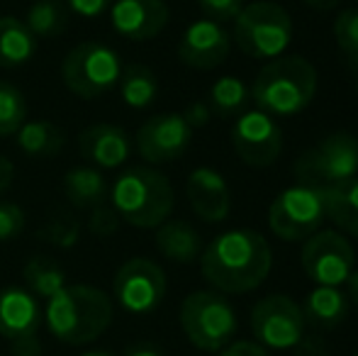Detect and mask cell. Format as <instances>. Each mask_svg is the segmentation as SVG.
<instances>
[{"instance_id":"6da1fadb","label":"cell","mask_w":358,"mask_h":356,"mask_svg":"<svg viewBox=\"0 0 358 356\" xmlns=\"http://www.w3.org/2000/svg\"><path fill=\"white\" fill-rule=\"evenodd\" d=\"M200 273L224 295L256 290L271 273L273 252L268 239L256 229H227L200 254Z\"/></svg>"},{"instance_id":"7a4b0ae2","label":"cell","mask_w":358,"mask_h":356,"mask_svg":"<svg viewBox=\"0 0 358 356\" xmlns=\"http://www.w3.org/2000/svg\"><path fill=\"white\" fill-rule=\"evenodd\" d=\"M113 300L95 285H64L44 305V325L54 339L71 347L90 344L113 325Z\"/></svg>"},{"instance_id":"3957f363","label":"cell","mask_w":358,"mask_h":356,"mask_svg":"<svg viewBox=\"0 0 358 356\" xmlns=\"http://www.w3.org/2000/svg\"><path fill=\"white\" fill-rule=\"evenodd\" d=\"M251 100L271 118H292L310 108L317 93V69L297 54L271 59L251 83Z\"/></svg>"},{"instance_id":"277c9868","label":"cell","mask_w":358,"mask_h":356,"mask_svg":"<svg viewBox=\"0 0 358 356\" xmlns=\"http://www.w3.org/2000/svg\"><path fill=\"white\" fill-rule=\"evenodd\" d=\"M108 198L117 218L139 229H156L171 218L176 205L171 180L151 166H134L120 173Z\"/></svg>"},{"instance_id":"5b68a950","label":"cell","mask_w":358,"mask_h":356,"mask_svg":"<svg viewBox=\"0 0 358 356\" xmlns=\"http://www.w3.org/2000/svg\"><path fill=\"white\" fill-rule=\"evenodd\" d=\"M234 44L246 57L271 62L285 54L292 42V17L278 3L256 0L234 17Z\"/></svg>"},{"instance_id":"8992f818","label":"cell","mask_w":358,"mask_h":356,"mask_svg":"<svg viewBox=\"0 0 358 356\" xmlns=\"http://www.w3.org/2000/svg\"><path fill=\"white\" fill-rule=\"evenodd\" d=\"M180 329L195 349L220 352L239 329L234 305L220 290H195L180 303Z\"/></svg>"},{"instance_id":"52a82bcc","label":"cell","mask_w":358,"mask_h":356,"mask_svg":"<svg viewBox=\"0 0 358 356\" xmlns=\"http://www.w3.org/2000/svg\"><path fill=\"white\" fill-rule=\"evenodd\" d=\"M292 171L300 183L315 188H329L358 178V137L351 132L327 134L297 157Z\"/></svg>"},{"instance_id":"ba28073f","label":"cell","mask_w":358,"mask_h":356,"mask_svg":"<svg viewBox=\"0 0 358 356\" xmlns=\"http://www.w3.org/2000/svg\"><path fill=\"white\" fill-rule=\"evenodd\" d=\"M122 57L103 42H83L66 54L62 64V78L78 98H98L120 83Z\"/></svg>"},{"instance_id":"9c48e42d","label":"cell","mask_w":358,"mask_h":356,"mask_svg":"<svg viewBox=\"0 0 358 356\" xmlns=\"http://www.w3.org/2000/svg\"><path fill=\"white\" fill-rule=\"evenodd\" d=\"M327 220L322 188L295 183L280 190L268 208V227L283 242H305Z\"/></svg>"},{"instance_id":"30bf717a","label":"cell","mask_w":358,"mask_h":356,"mask_svg":"<svg viewBox=\"0 0 358 356\" xmlns=\"http://www.w3.org/2000/svg\"><path fill=\"white\" fill-rule=\"evenodd\" d=\"M305 313L290 295L273 293L261 298L251 310V332L256 342L271 352H285L297 349L305 334Z\"/></svg>"},{"instance_id":"8fae6325","label":"cell","mask_w":358,"mask_h":356,"mask_svg":"<svg viewBox=\"0 0 358 356\" xmlns=\"http://www.w3.org/2000/svg\"><path fill=\"white\" fill-rule=\"evenodd\" d=\"M300 264L305 276L315 285H336L346 283L356 266V254L349 237L336 229H317L305 239L300 254Z\"/></svg>"},{"instance_id":"7c38bea8","label":"cell","mask_w":358,"mask_h":356,"mask_svg":"<svg viewBox=\"0 0 358 356\" xmlns=\"http://www.w3.org/2000/svg\"><path fill=\"white\" fill-rule=\"evenodd\" d=\"M166 273L156 262L144 257L127 259L113 278V295L124 313L149 315L166 298Z\"/></svg>"},{"instance_id":"4fadbf2b","label":"cell","mask_w":358,"mask_h":356,"mask_svg":"<svg viewBox=\"0 0 358 356\" xmlns=\"http://www.w3.org/2000/svg\"><path fill=\"white\" fill-rule=\"evenodd\" d=\"M44 310L27 288L10 285L0 290V337L13 347V356H39V325Z\"/></svg>"},{"instance_id":"5bb4252c","label":"cell","mask_w":358,"mask_h":356,"mask_svg":"<svg viewBox=\"0 0 358 356\" xmlns=\"http://www.w3.org/2000/svg\"><path fill=\"white\" fill-rule=\"evenodd\" d=\"M231 147L246 166L268 169L283 152V129L264 110H244L231 127Z\"/></svg>"},{"instance_id":"9a60e30c","label":"cell","mask_w":358,"mask_h":356,"mask_svg":"<svg viewBox=\"0 0 358 356\" xmlns=\"http://www.w3.org/2000/svg\"><path fill=\"white\" fill-rule=\"evenodd\" d=\"M137 152L149 164H169L180 159L193 142V127L180 113H161L149 118L137 132Z\"/></svg>"},{"instance_id":"2e32d148","label":"cell","mask_w":358,"mask_h":356,"mask_svg":"<svg viewBox=\"0 0 358 356\" xmlns=\"http://www.w3.org/2000/svg\"><path fill=\"white\" fill-rule=\"evenodd\" d=\"M231 52V37L215 20H195L188 24L178 42V59L188 69L198 71H213Z\"/></svg>"},{"instance_id":"e0dca14e","label":"cell","mask_w":358,"mask_h":356,"mask_svg":"<svg viewBox=\"0 0 358 356\" xmlns=\"http://www.w3.org/2000/svg\"><path fill=\"white\" fill-rule=\"evenodd\" d=\"M171 10L166 0H113L110 24L122 39L146 42L166 29Z\"/></svg>"},{"instance_id":"ac0fdd59","label":"cell","mask_w":358,"mask_h":356,"mask_svg":"<svg viewBox=\"0 0 358 356\" xmlns=\"http://www.w3.org/2000/svg\"><path fill=\"white\" fill-rule=\"evenodd\" d=\"M185 195L188 203L193 208V213L198 215L203 222H222L227 220L231 210V193L227 185L224 176L217 169L210 166H198L190 171L188 183H185Z\"/></svg>"},{"instance_id":"d6986e66","label":"cell","mask_w":358,"mask_h":356,"mask_svg":"<svg viewBox=\"0 0 358 356\" xmlns=\"http://www.w3.org/2000/svg\"><path fill=\"white\" fill-rule=\"evenodd\" d=\"M78 152L95 169H117L132 154V139L122 127L110 122L90 124L80 132Z\"/></svg>"},{"instance_id":"ffe728a7","label":"cell","mask_w":358,"mask_h":356,"mask_svg":"<svg viewBox=\"0 0 358 356\" xmlns=\"http://www.w3.org/2000/svg\"><path fill=\"white\" fill-rule=\"evenodd\" d=\"M154 244L164 259L173 264H195L203 254V239L198 229L185 220H166L156 227Z\"/></svg>"},{"instance_id":"44dd1931","label":"cell","mask_w":358,"mask_h":356,"mask_svg":"<svg viewBox=\"0 0 358 356\" xmlns=\"http://www.w3.org/2000/svg\"><path fill=\"white\" fill-rule=\"evenodd\" d=\"M37 54V37L27 29L24 20L0 15V69H17L32 62Z\"/></svg>"},{"instance_id":"7402d4cb","label":"cell","mask_w":358,"mask_h":356,"mask_svg":"<svg viewBox=\"0 0 358 356\" xmlns=\"http://www.w3.org/2000/svg\"><path fill=\"white\" fill-rule=\"evenodd\" d=\"M302 313L307 322L331 329L349 318V298L336 285H317L307 293Z\"/></svg>"},{"instance_id":"603a6c76","label":"cell","mask_w":358,"mask_h":356,"mask_svg":"<svg viewBox=\"0 0 358 356\" xmlns=\"http://www.w3.org/2000/svg\"><path fill=\"white\" fill-rule=\"evenodd\" d=\"M64 195L78 210H93L108 200V180L95 166H76L64 176Z\"/></svg>"},{"instance_id":"cb8c5ba5","label":"cell","mask_w":358,"mask_h":356,"mask_svg":"<svg viewBox=\"0 0 358 356\" xmlns=\"http://www.w3.org/2000/svg\"><path fill=\"white\" fill-rule=\"evenodd\" d=\"M322 195L327 220H331L344 234L358 237V178L322 188Z\"/></svg>"},{"instance_id":"d4e9b609","label":"cell","mask_w":358,"mask_h":356,"mask_svg":"<svg viewBox=\"0 0 358 356\" xmlns=\"http://www.w3.org/2000/svg\"><path fill=\"white\" fill-rule=\"evenodd\" d=\"M15 137H17L20 152L34 159L54 157V154L62 152L64 142H66L64 129L49 122V120H24V124L15 132Z\"/></svg>"},{"instance_id":"484cf974","label":"cell","mask_w":358,"mask_h":356,"mask_svg":"<svg viewBox=\"0 0 358 356\" xmlns=\"http://www.w3.org/2000/svg\"><path fill=\"white\" fill-rule=\"evenodd\" d=\"M120 95H122L124 105L134 110H144L159 95V78L151 69L142 66V64H129L122 69V76H120Z\"/></svg>"},{"instance_id":"4316f807","label":"cell","mask_w":358,"mask_h":356,"mask_svg":"<svg viewBox=\"0 0 358 356\" xmlns=\"http://www.w3.org/2000/svg\"><path fill=\"white\" fill-rule=\"evenodd\" d=\"M22 278L27 283V290L37 300H49L57 290L66 285V273L57 262L44 257H32L22 269Z\"/></svg>"},{"instance_id":"83f0119b","label":"cell","mask_w":358,"mask_h":356,"mask_svg":"<svg viewBox=\"0 0 358 356\" xmlns=\"http://www.w3.org/2000/svg\"><path fill=\"white\" fill-rule=\"evenodd\" d=\"M210 110L220 118H234L246 110L251 100V90L239 76H222L210 88Z\"/></svg>"},{"instance_id":"f1b7e54d","label":"cell","mask_w":358,"mask_h":356,"mask_svg":"<svg viewBox=\"0 0 358 356\" xmlns=\"http://www.w3.org/2000/svg\"><path fill=\"white\" fill-rule=\"evenodd\" d=\"M24 24H27V29L37 39L57 37L69 24V8L62 0H37V3L27 10Z\"/></svg>"},{"instance_id":"f546056e","label":"cell","mask_w":358,"mask_h":356,"mask_svg":"<svg viewBox=\"0 0 358 356\" xmlns=\"http://www.w3.org/2000/svg\"><path fill=\"white\" fill-rule=\"evenodd\" d=\"M27 120V100L17 86L0 81V137L15 134Z\"/></svg>"},{"instance_id":"4dcf8cb0","label":"cell","mask_w":358,"mask_h":356,"mask_svg":"<svg viewBox=\"0 0 358 356\" xmlns=\"http://www.w3.org/2000/svg\"><path fill=\"white\" fill-rule=\"evenodd\" d=\"M334 39L351 69L358 71V8H346L334 20Z\"/></svg>"},{"instance_id":"1f68e13d","label":"cell","mask_w":358,"mask_h":356,"mask_svg":"<svg viewBox=\"0 0 358 356\" xmlns=\"http://www.w3.org/2000/svg\"><path fill=\"white\" fill-rule=\"evenodd\" d=\"M24 229V210L10 200H0V242H13Z\"/></svg>"},{"instance_id":"d6a6232c","label":"cell","mask_w":358,"mask_h":356,"mask_svg":"<svg viewBox=\"0 0 358 356\" xmlns=\"http://www.w3.org/2000/svg\"><path fill=\"white\" fill-rule=\"evenodd\" d=\"M42 237L47 239V242H52L54 247H73L76 239H78V222H76L73 218H69V215H64V218H57L54 222L47 225V229L42 232Z\"/></svg>"},{"instance_id":"836d02e7","label":"cell","mask_w":358,"mask_h":356,"mask_svg":"<svg viewBox=\"0 0 358 356\" xmlns=\"http://www.w3.org/2000/svg\"><path fill=\"white\" fill-rule=\"evenodd\" d=\"M88 227H90V232H93L95 237H110V234L117 232L120 218H117V213L113 210V205L103 203V205H98V208H93Z\"/></svg>"},{"instance_id":"e575fe53","label":"cell","mask_w":358,"mask_h":356,"mask_svg":"<svg viewBox=\"0 0 358 356\" xmlns=\"http://www.w3.org/2000/svg\"><path fill=\"white\" fill-rule=\"evenodd\" d=\"M200 10L208 15V20H215V22H229L244 8V0H198Z\"/></svg>"},{"instance_id":"d590c367","label":"cell","mask_w":358,"mask_h":356,"mask_svg":"<svg viewBox=\"0 0 358 356\" xmlns=\"http://www.w3.org/2000/svg\"><path fill=\"white\" fill-rule=\"evenodd\" d=\"M64 5H66L71 13L80 15V17L93 20V17H100L105 10H110L113 0H64Z\"/></svg>"},{"instance_id":"8d00e7d4","label":"cell","mask_w":358,"mask_h":356,"mask_svg":"<svg viewBox=\"0 0 358 356\" xmlns=\"http://www.w3.org/2000/svg\"><path fill=\"white\" fill-rule=\"evenodd\" d=\"M217 356H271V354H268V349L261 347L259 342L239 339V342H229L224 349H220Z\"/></svg>"},{"instance_id":"74e56055","label":"cell","mask_w":358,"mask_h":356,"mask_svg":"<svg viewBox=\"0 0 358 356\" xmlns=\"http://www.w3.org/2000/svg\"><path fill=\"white\" fill-rule=\"evenodd\" d=\"M180 115H183L185 122H188L190 127L200 129V127H205V124L210 122V118H213V110H210V105L203 103V100H195V103H190Z\"/></svg>"},{"instance_id":"f35d334b","label":"cell","mask_w":358,"mask_h":356,"mask_svg":"<svg viewBox=\"0 0 358 356\" xmlns=\"http://www.w3.org/2000/svg\"><path fill=\"white\" fill-rule=\"evenodd\" d=\"M13 176H15L13 164H10L5 157H0V195H3L10 185H13Z\"/></svg>"},{"instance_id":"ab89813d","label":"cell","mask_w":358,"mask_h":356,"mask_svg":"<svg viewBox=\"0 0 358 356\" xmlns=\"http://www.w3.org/2000/svg\"><path fill=\"white\" fill-rule=\"evenodd\" d=\"M122 356H164V354L154 344H134V347H127V352Z\"/></svg>"},{"instance_id":"60d3db41","label":"cell","mask_w":358,"mask_h":356,"mask_svg":"<svg viewBox=\"0 0 358 356\" xmlns=\"http://www.w3.org/2000/svg\"><path fill=\"white\" fill-rule=\"evenodd\" d=\"M346 298H349V303L358 305V269L351 271V276L346 278Z\"/></svg>"},{"instance_id":"b9f144b4","label":"cell","mask_w":358,"mask_h":356,"mask_svg":"<svg viewBox=\"0 0 358 356\" xmlns=\"http://www.w3.org/2000/svg\"><path fill=\"white\" fill-rule=\"evenodd\" d=\"M302 3H305L307 8L317 10V13H327V10H334L341 0H302Z\"/></svg>"},{"instance_id":"7bdbcfd3","label":"cell","mask_w":358,"mask_h":356,"mask_svg":"<svg viewBox=\"0 0 358 356\" xmlns=\"http://www.w3.org/2000/svg\"><path fill=\"white\" fill-rule=\"evenodd\" d=\"M80 356H115L113 352H108V349H93V352H85Z\"/></svg>"},{"instance_id":"ee69618b","label":"cell","mask_w":358,"mask_h":356,"mask_svg":"<svg viewBox=\"0 0 358 356\" xmlns=\"http://www.w3.org/2000/svg\"><path fill=\"white\" fill-rule=\"evenodd\" d=\"M356 95H358V81H356Z\"/></svg>"},{"instance_id":"f6af8a7d","label":"cell","mask_w":358,"mask_h":356,"mask_svg":"<svg viewBox=\"0 0 358 356\" xmlns=\"http://www.w3.org/2000/svg\"><path fill=\"white\" fill-rule=\"evenodd\" d=\"M351 356H358V354H351Z\"/></svg>"},{"instance_id":"bcb514c9","label":"cell","mask_w":358,"mask_h":356,"mask_svg":"<svg viewBox=\"0 0 358 356\" xmlns=\"http://www.w3.org/2000/svg\"><path fill=\"white\" fill-rule=\"evenodd\" d=\"M356 3H358V0H356Z\"/></svg>"}]
</instances>
